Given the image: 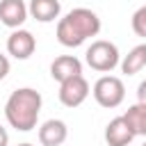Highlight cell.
<instances>
[{"label": "cell", "mask_w": 146, "mask_h": 146, "mask_svg": "<svg viewBox=\"0 0 146 146\" xmlns=\"http://www.w3.org/2000/svg\"><path fill=\"white\" fill-rule=\"evenodd\" d=\"M132 30L137 36L146 39V5H141L135 14H132Z\"/></svg>", "instance_id": "obj_14"}, {"label": "cell", "mask_w": 146, "mask_h": 146, "mask_svg": "<svg viewBox=\"0 0 146 146\" xmlns=\"http://www.w3.org/2000/svg\"><path fill=\"white\" fill-rule=\"evenodd\" d=\"M132 139H135V132H132L130 123L125 121V116H116L107 123V128H105L107 146H130Z\"/></svg>", "instance_id": "obj_7"}, {"label": "cell", "mask_w": 146, "mask_h": 146, "mask_svg": "<svg viewBox=\"0 0 146 146\" xmlns=\"http://www.w3.org/2000/svg\"><path fill=\"white\" fill-rule=\"evenodd\" d=\"M59 11H62L59 0H30V7H27V14L39 23L55 21L59 16Z\"/></svg>", "instance_id": "obj_11"}, {"label": "cell", "mask_w": 146, "mask_h": 146, "mask_svg": "<svg viewBox=\"0 0 146 146\" xmlns=\"http://www.w3.org/2000/svg\"><path fill=\"white\" fill-rule=\"evenodd\" d=\"M144 66H146V43H139V46H135V48L123 57L121 71H123L125 75H135V73H139Z\"/></svg>", "instance_id": "obj_12"}, {"label": "cell", "mask_w": 146, "mask_h": 146, "mask_svg": "<svg viewBox=\"0 0 146 146\" xmlns=\"http://www.w3.org/2000/svg\"><path fill=\"white\" fill-rule=\"evenodd\" d=\"M66 135H68V128L59 119H50L39 128V141L43 146H62L66 141Z\"/></svg>", "instance_id": "obj_10"}, {"label": "cell", "mask_w": 146, "mask_h": 146, "mask_svg": "<svg viewBox=\"0 0 146 146\" xmlns=\"http://www.w3.org/2000/svg\"><path fill=\"white\" fill-rule=\"evenodd\" d=\"M98 32H100V18L84 7L68 11L57 23V41L66 48H78L89 36H96Z\"/></svg>", "instance_id": "obj_2"}, {"label": "cell", "mask_w": 146, "mask_h": 146, "mask_svg": "<svg viewBox=\"0 0 146 146\" xmlns=\"http://www.w3.org/2000/svg\"><path fill=\"white\" fill-rule=\"evenodd\" d=\"M87 96H89V82L82 75H75V78H71V80H66V82L59 84V100L66 107L82 105L87 100Z\"/></svg>", "instance_id": "obj_5"}, {"label": "cell", "mask_w": 146, "mask_h": 146, "mask_svg": "<svg viewBox=\"0 0 146 146\" xmlns=\"http://www.w3.org/2000/svg\"><path fill=\"white\" fill-rule=\"evenodd\" d=\"M94 98H96V103L100 107H107V110L119 107L123 103V98H125V87H123V82L119 78L103 75L94 84Z\"/></svg>", "instance_id": "obj_4"}, {"label": "cell", "mask_w": 146, "mask_h": 146, "mask_svg": "<svg viewBox=\"0 0 146 146\" xmlns=\"http://www.w3.org/2000/svg\"><path fill=\"white\" fill-rule=\"evenodd\" d=\"M39 112H41V94L32 87L11 91V96L5 103V116L9 125L21 132H30L32 128H36Z\"/></svg>", "instance_id": "obj_1"}, {"label": "cell", "mask_w": 146, "mask_h": 146, "mask_svg": "<svg viewBox=\"0 0 146 146\" xmlns=\"http://www.w3.org/2000/svg\"><path fill=\"white\" fill-rule=\"evenodd\" d=\"M84 59H87V64H89L94 71L107 73V71H112V68L119 66V48H116L112 41L100 39V41H94V43L87 48Z\"/></svg>", "instance_id": "obj_3"}, {"label": "cell", "mask_w": 146, "mask_h": 146, "mask_svg": "<svg viewBox=\"0 0 146 146\" xmlns=\"http://www.w3.org/2000/svg\"><path fill=\"white\" fill-rule=\"evenodd\" d=\"M27 18V5L23 0H0V23L18 30Z\"/></svg>", "instance_id": "obj_8"}, {"label": "cell", "mask_w": 146, "mask_h": 146, "mask_svg": "<svg viewBox=\"0 0 146 146\" xmlns=\"http://www.w3.org/2000/svg\"><path fill=\"white\" fill-rule=\"evenodd\" d=\"M34 48H36V41H34V36H32V32L21 30V27L14 30V32L9 34V39H7V52H9L11 57H16V59H27V57H32Z\"/></svg>", "instance_id": "obj_6"}, {"label": "cell", "mask_w": 146, "mask_h": 146, "mask_svg": "<svg viewBox=\"0 0 146 146\" xmlns=\"http://www.w3.org/2000/svg\"><path fill=\"white\" fill-rule=\"evenodd\" d=\"M123 116H125V121L130 123V128H132L135 137H137V135L146 137V105L137 103V105L128 107V112H125Z\"/></svg>", "instance_id": "obj_13"}, {"label": "cell", "mask_w": 146, "mask_h": 146, "mask_svg": "<svg viewBox=\"0 0 146 146\" xmlns=\"http://www.w3.org/2000/svg\"><path fill=\"white\" fill-rule=\"evenodd\" d=\"M18 146H32V144H18Z\"/></svg>", "instance_id": "obj_18"}, {"label": "cell", "mask_w": 146, "mask_h": 146, "mask_svg": "<svg viewBox=\"0 0 146 146\" xmlns=\"http://www.w3.org/2000/svg\"><path fill=\"white\" fill-rule=\"evenodd\" d=\"M137 100H139L141 105H146V80H141L139 87H137Z\"/></svg>", "instance_id": "obj_16"}, {"label": "cell", "mask_w": 146, "mask_h": 146, "mask_svg": "<svg viewBox=\"0 0 146 146\" xmlns=\"http://www.w3.org/2000/svg\"><path fill=\"white\" fill-rule=\"evenodd\" d=\"M50 75H52V80H57L62 84L75 75H82V62L73 55H62L50 64Z\"/></svg>", "instance_id": "obj_9"}, {"label": "cell", "mask_w": 146, "mask_h": 146, "mask_svg": "<svg viewBox=\"0 0 146 146\" xmlns=\"http://www.w3.org/2000/svg\"><path fill=\"white\" fill-rule=\"evenodd\" d=\"M0 146H9V135L2 125H0Z\"/></svg>", "instance_id": "obj_17"}, {"label": "cell", "mask_w": 146, "mask_h": 146, "mask_svg": "<svg viewBox=\"0 0 146 146\" xmlns=\"http://www.w3.org/2000/svg\"><path fill=\"white\" fill-rule=\"evenodd\" d=\"M141 146H146V141H144V144H141Z\"/></svg>", "instance_id": "obj_19"}, {"label": "cell", "mask_w": 146, "mask_h": 146, "mask_svg": "<svg viewBox=\"0 0 146 146\" xmlns=\"http://www.w3.org/2000/svg\"><path fill=\"white\" fill-rule=\"evenodd\" d=\"M7 73H9V59L0 52V80H5V78H7Z\"/></svg>", "instance_id": "obj_15"}]
</instances>
